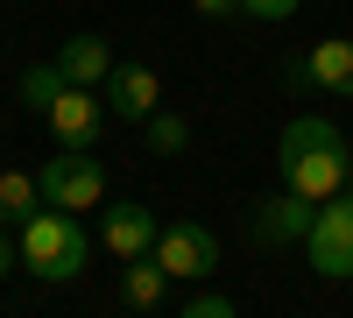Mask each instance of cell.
I'll list each match as a JSON object with an SVG mask.
<instances>
[{
	"instance_id": "5bb4252c",
	"label": "cell",
	"mask_w": 353,
	"mask_h": 318,
	"mask_svg": "<svg viewBox=\"0 0 353 318\" xmlns=\"http://www.w3.org/2000/svg\"><path fill=\"white\" fill-rule=\"evenodd\" d=\"M64 92H71V78L57 71V64H28V71H21V106H36V113H50V106L64 99Z\"/></svg>"
},
{
	"instance_id": "9a60e30c",
	"label": "cell",
	"mask_w": 353,
	"mask_h": 318,
	"mask_svg": "<svg viewBox=\"0 0 353 318\" xmlns=\"http://www.w3.org/2000/svg\"><path fill=\"white\" fill-rule=\"evenodd\" d=\"M184 141H191V128L176 121V113H156V121H149V149H156V156H176Z\"/></svg>"
},
{
	"instance_id": "7c38bea8",
	"label": "cell",
	"mask_w": 353,
	"mask_h": 318,
	"mask_svg": "<svg viewBox=\"0 0 353 318\" xmlns=\"http://www.w3.org/2000/svg\"><path fill=\"white\" fill-rule=\"evenodd\" d=\"M163 290H170V276H163L156 255H141V262H128V269H121V297H128V311H156V304H163Z\"/></svg>"
},
{
	"instance_id": "30bf717a",
	"label": "cell",
	"mask_w": 353,
	"mask_h": 318,
	"mask_svg": "<svg viewBox=\"0 0 353 318\" xmlns=\"http://www.w3.org/2000/svg\"><path fill=\"white\" fill-rule=\"evenodd\" d=\"M304 78L318 85V92H332V99H353V36H325L311 50Z\"/></svg>"
},
{
	"instance_id": "277c9868",
	"label": "cell",
	"mask_w": 353,
	"mask_h": 318,
	"mask_svg": "<svg viewBox=\"0 0 353 318\" xmlns=\"http://www.w3.org/2000/svg\"><path fill=\"white\" fill-rule=\"evenodd\" d=\"M304 255H311V269L332 276V283L353 276V191H339V198H325V206H318Z\"/></svg>"
},
{
	"instance_id": "6da1fadb",
	"label": "cell",
	"mask_w": 353,
	"mask_h": 318,
	"mask_svg": "<svg viewBox=\"0 0 353 318\" xmlns=\"http://www.w3.org/2000/svg\"><path fill=\"white\" fill-rule=\"evenodd\" d=\"M276 170H283V191L311 198V206H325V198L353 191L346 135L325 121V113H297V121L283 128V141H276Z\"/></svg>"
},
{
	"instance_id": "7a4b0ae2",
	"label": "cell",
	"mask_w": 353,
	"mask_h": 318,
	"mask_svg": "<svg viewBox=\"0 0 353 318\" xmlns=\"http://www.w3.org/2000/svg\"><path fill=\"white\" fill-rule=\"evenodd\" d=\"M21 262L36 269L43 283H71V276H85V226H78V212H57V206H43L36 219L21 226Z\"/></svg>"
},
{
	"instance_id": "2e32d148",
	"label": "cell",
	"mask_w": 353,
	"mask_h": 318,
	"mask_svg": "<svg viewBox=\"0 0 353 318\" xmlns=\"http://www.w3.org/2000/svg\"><path fill=\"white\" fill-rule=\"evenodd\" d=\"M184 318H241V311H233V297H219V290H198L184 304Z\"/></svg>"
},
{
	"instance_id": "ac0fdd59",
	"label": "cell",
	"mask_w": 353,
	"mask_h": 318,
	"mask_svg": "<svg viewBox=\"0 0 353 318\" xmlns=\"http://www.w3.org/2000/svg\"><path fill=\"white\" fill-rule=\"evenodd\" d=\"M198 14H241V0H198Z\"/></svg>"
},
{
	"instance_id": "8fae6325",
	"label": "cell",
	"mask_w": 353,
	"mask_h": 318,
	"mask_svg": "<svg viewBox=\"0 0 353 318\" xmlns=\"http://www.w3.org/2000/svg\"><path fill=\"white\" fill-rule=\"evenodd\" d=\"M57 71H64L71 85H85V92H99V85L113 78V50L99 36H71L64 50H57Z\"/></svg>"
},
{
	"instance_id": "52a82bcc",
	"label": "cell",
	"mask_w": 353,
	"mask_h": 318,
	"mask_svg": "<svg viewBox=\"0 0 353 318\" xmlns=\"http://www.w3.org/2000/svg\"><path fill=\"white\" fill-rule=\"evenodd\" d=\"M156 262H163V276H170V283H184V276L198 283V276H212V269H219V241L205 234V226H184V219H176V226H163Z\"/></svg>"
},
{
	"instance_id": "4fadbf2b",
	"label": "cell",
	"mask_w": 353,
	"mask_h": 318,
	"mask_svg": "<svg viewBox=\"0 0 353 318\" xmlns=\"http://www.w3.org/2000/svg\"><path fill=\"white\" fill-rule=\"evenodd\" d=\"M43 206H50V198H43V177H28V170H8V177H0V219L28 226Z\"/></svg>"
},
{
	"instance_id": "e0dca14e",
	"label": "cell",
	"mask_w": 353,
	"mask_h": 318,
	"mask_svg": "<svg viewBox=\"0 0 353 318\" xmlns=\"http://www.w3.org/2000/svg\"><path fill=\"white\" fill-rule=\"evenodd\" d=\"M241 14H254V21H290V14H297V0H241Z\"/></svg>"
},
{
	"instance_id": "3957f363",
	"label": "cell",
	"mask_w": 353,
	"mask_h": 318,
	"mask_svg": "<svg viewBox=\"0 0 353 318\" xmlns=\"http://www.w3.org/2000/svg\"><path fill=\"white\" fill-rule=\"evenodd\" d=\"M43 198L57 212H92V206H106V170L92 163V149H64V156H50L43 170Z\"/></svg>"
},
{
	"instance_id": "d6986e66",
	"label": "cell",
	"mask_w": 353,
	"mask_h": 318,
	"mask_svg": "<svg viewBox=\"0 0 353 318\" xmlns=\"http://www.w3.org/2000/svg\"><path fill=\"white\" fill-rule=\"evenodd\" d=\"M14 255H21V248L8 241V226H0V276H8V269H14Z\"/></svg>"
},
{
	"instance_id": "9c48e42d",
	"label": "cell",
	"mask_w": 353,
	"mask_h": 318,
	"mask_svg": "<svg viewBox=\"0 0 353 318\" xmlns=\"http://www.w3.org/2000/svg\"><path fill=\"white\" fill-rule=\"evenodd\" d=\"M99 241L121 255V262H141V255H156V241H163V219L149 212V206H106V219H99Z\"/></svg>"
},
{
	"instance_id": "8992f818",
	"label": "cell",
	"mask_w": 353,
	"mask_h": 318,
	"mask_svg": "<svg viewBox=\"0 0 353 318\" xmlns=\"http://www.w3.org/2000/svg\"><path fill=\"white\" fill-rule=\"evenodd\" d=\"M99 99L113 121H134V128H149L156 113H163V78L149 64H113V78L99 85Z\"/></svg>"
},
{
	"instance_id": "5b68a950",
	"label": "cell",
	"mask_w": 353,
	"mask_h": 318,
	"mask_svg": "<svg viewBox=\"0 0 353 318\" xmlns=\"http://www.w3.org/2000/svg\"><path fill=\"white\" fill-rule=\"evenodd\" d=\"M311 219H318V206H311V198L276 191V198H254L248 234H254L261 248H304V241H311Z\"/></svg>"
},
{
	"instance_id": "ffe728a7",
	"label": "cell",
	"mask_w": 353,
	"mask_h": 318,
	"mask_svg": "<svg viewBox=\"0 0 353 318\" xmlns=\"http://www.w3.org/2000/svg\"><path fill=\"white\" fill-rule=\"evenodd\" d=\"M134 318H156V311H134Z\"/></svg>"
},
{
	"instance_id": "ba28073f",
	"label": "cell",
	"mask_w": 353,
	"mask_h": 318,
	"mask_svg": "<svg viewBox=\"0 0 353 318\" xmlns=\"http://www.w3.org/2000/svg\"><path fill=\"white\" fill-rule=\"evenodd\" d=\"M43 121H50V135L64 141V149H92V141H99V128L113 121V113H106V99H99V92L71 85V92H64V99H57V106L43 113Z\"/></svg>"
}]
</instances>
